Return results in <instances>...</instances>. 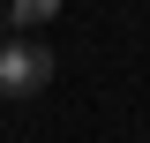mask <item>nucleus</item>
<instances>
[{
  "label": "nucleus",
  "instance_id": "nucleus-2",
  "mask_svg": "<svg viewBox=\"0 0 150 143\" xmlns=\"http://www.w3.org/2000/svg\"><path fill=\"white\" fill-rule=\"evenodd\" d=\"M60 15V0H8V30H45Z\"/></svg>",
  "mask_w": 150,
  "mask_h": 143
},
{
  "label": "nucleus",
  "instance_id": "nucleus-1",
  "mask_svg": "<svg viewBox=\"0 0 150 143\" xmlns=\"http://www.w3.org/2000/svg\"><path fill=\"white\" fill-rule=\"evenodd\" d=\"M53 83V45L30 30H8L0 38V98H38Z\"/></svg>",
  "mask_w": 150,
  "mask_h": 143
},
{
  "label": "nucleus",
  "instance_id": "nucleus-3",
  "mask_svg": "<svg viewBox=\"0 0 150 143\" xmlns=\"http://www.w3.org/2000/svg\"><path fill=\"white\" fill-rule=\"evenodd\" d=\"M0 38H8V8H0Z\"/></svg>",
  "mask_w": 150,
  "mask_h": 143
}]
</instances>
